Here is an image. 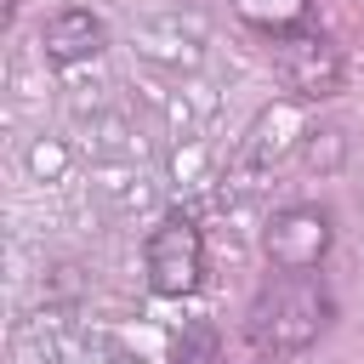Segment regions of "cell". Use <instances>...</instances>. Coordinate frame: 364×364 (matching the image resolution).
<instances>
[{"mask_svg":"<svg viewBox=\"0 0 364 364\" xmlns=\"http://www.w3.org/2000/svg\"><path fill=\"white\" fill-rule=\"evenodd\" d=\"M336 318V301L313 267H279L245 307V336L256 353H301Z\"/></svg>","mask_w":364,"mask_h":364,"instance_id":"6da1fadb","label":"cell"},{"mask_svg":"<svg viewBox=\"0 0 364 364\" xmlns=\"http://www.w3.org/2000/svg\"><path fill=\"white\" fill-rule=\"evenodd\" d=\"M142 273L154 296H193L205 279V233L188 210L159 216V228L142 245Z\"/></svg>","mask_w":364,"mask_h":364,"instance_id":"7a4b0ae2","label":"cell"},{"mask_svg":"<svg viewBox=\"0 0 364 364\" xmlns=\"http://www.w3.org/2000/svg\"><path fill=\"white\" fill-rule=\"evenodd\" d=\"M273 63H279V80L301 97V102H324L341 91L347 80V63H341V46L318 28H290V34H273Z\"/></svg>","mask_w":364,"mask_h":364,"instance_id":"3957f363","label":"cell"},{"mask_svg":"<svg viewBox=\"0 0 364 364\" xmlns=\"http://www.w3.org/2000/svg\"><path fill=\"white\" fill-rule=\"evenodd\" d=\"M330 239H336L330 210H318V205H284V210H273V222L262 233V250H267L273 267H318L324 250H330Z\"/></svg>","mask_w":364,"mask_h":364,"instance_id":"277c9868","label":"cell"},{"mask_svg":"<svg viewBox=\"0 0 364 364\" xmlns=\"http://www.w3.org/2000/svg\"><path fill=\"white\" fill-rule=\"evenodd\" d=\"M307 108H301V97H284V102H273V108H262L256 114V125H250V136H245V159L250 165H279V159H290L301 142H307Z\"/></svg>","mask_w":364,"mask_h":364,"instance_id":"5b68a950","label":"cell"},{"mask_svg":"<svg viewBox=\"0 0 364 364\" xmlns=\"http://www.w3.org/2000/svg\"><path fill=\"white\" fill-rule=\"evenodd\" d=\"M40 46H46V57L63 63V68H68V63H91V57L108 46V23H102L91 6H63V11L46 17Z\"/></svg>","mask_w":364,"mask_h":364,"instance_id":"8992f818","label":"cell"},{"mask_svg":"<svg viewBox=\"0 0 364 364\" xmlns=\"http://www.w3.org/2000/svg\"><path fill=\"white\" fill-rule=\"evenodd\" d=\"M233 11L256 23L262 34H290L307 23V0H233Z\"/></svg>","mask_w":364,"mask_h":364,"instance_id":"52a82bcc","label":"cell"},{"mask_svg":"<svg viewBox=\"0 0 364 364\" xmlns=\"http://www.w3.org/2000/svg\"><path fill=\"white\" fill-rule=\"evenodd\" d=\"M301 154H307V165H341V131H307V142H301Z\"/></svg>","mask_w":364,"mask_h":364,"instance_id":"ba28073f","label":"cell"},{"mask_svg":"<svg viewBox=\"0 0 364 364\" xmlns=\"http://www.w3.org/2000/svg\"><path fill=\"white\" fill-rule=\"evenodd\" d=\"M176 364H216V341H210V330H193L188 341H182V358Z\"/></svg>","mask_w":364,"mask_h":364,"instance_id":"9c48e42d","label":"cell"}]
</instances>
